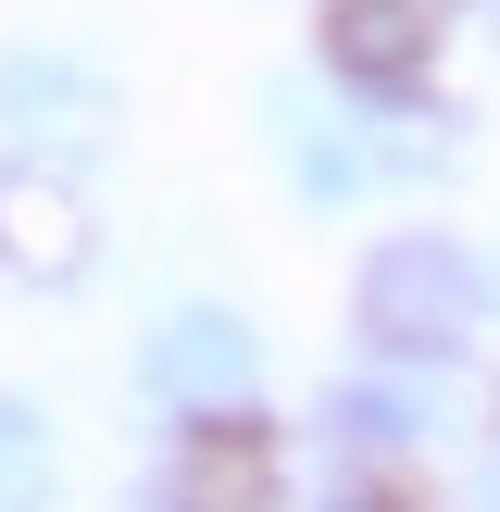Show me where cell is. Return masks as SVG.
I'll return each mask as SVG.
<instances>
[{"label":"cell","mask_w":500,"mask_h":512,"mask_svg":"<svg viewBox=\"0 0 500 512\" xmlns=\"http://www.w3.org/2000/svg\"><path fill=\"white\" fill-rule=\"evenodd\" d=\"M138 512H275V438H263L250 413L175 425L163 463L138 475Z\"/></svg>","instance_id":"8992f818"},{"label":"cell","mask_w":500,"mask_h":512,"mask_svg":"<svg viewBox=\"0 0 500 512\" xmlns=\"http://www.w3.org/2000/svg\"><path fill=\"white\" fill-rule=\"evenodd\" d=\"M388 125V113H375ZM363 113H325L313 88H275V150H288V188L313 200V213H338V200H363V188H388V175H425L438 150L425 138H375Z\"/></svg>","instance_id":"277c9868"},{"label":"cell","mask_w":500,"mask_h":512,"mask_svg":"<svg viewBox=\"0 0 500 512\" xmlns=\"http://www.w3.org/2000/svg\"><path fill=\"white\" fill-rule=\"evenodd\" d=\"M475 512H500V438H488V475H475Z\"/></svg>","instance_id":"8fae6325"},{"label":"cell","mask_w":500,"mask_h":512,"mask_svg":"<svg viewBox=\"0 0 500 512\" xmlns=\"http://www.w3.org/2000/svg\"><path fill=\"white\" fill-rule=\"evenodd\" d=\"M488 313H500V275L475 263L450 225H388V238L350 263V338H363V363L450 375Z\"/></svg>","instance_id":"6da1fadb"},{"label":"cell","mask_w":500,"mask_h":512,"mask_svg":"<svg viewBox=\"0 0 500 512\" xmlns=\"http://www.w3.org/2000/svg\"><path fill=\"white\" fill-rule=\"evenodd\" d=\"M38 488H50V438L25 400H0V512H38Z\"/></svg>","instance_id":"9c48e42d"},{"label":"cell","mask_w":500,"mask_h":512,"mask_svg":"<svg viewBox=\"0 0 500 512\" xmlns=\"http://www.w3.org/2000/svg\"><path fill=\"white\" fill-rule=\"evenodd\" d=\"M250 388H263V338L225 300H188L138 338V400L163 425H225V413H250Z\"/></svg>","instance_id":"7a4b0ae2"},{"label":"cell","mask_w":500,"mask_h":512,"mask_svg":"<svg viewBox=\"0 0 500 512\" xmlns=\"http://www.w3.org/2000/svg\"><path fill=\"white\" fill-rule=\"evenodd\" d=\"M313 512H413V500H400V488H388V475H338V488H325Z\"/></svg>","instance_id":"30bf717a"},{"label":"cell","mask_w":500,"mask_h":512,"mask_svg":"<svg viewBox=\"0 0 500 512\" xmlns=\"http://www.w3.org/2000/svg\"><path fill=\"white\" fill-rule=\"evenodd\" d=\"M0 125H13L25 150H100L113 88H100V63H75V50H13V63H0Z\"/></svg>","instance_id":"52a82bcc"},{"label":"cell","mask_w":500,"mask_h":512,"mask_svg":"<svg viewBox=\"0 0 500 512\" xmlns=\"http://www.w3.org/2000/svg\"><path fill=\"white\" fill-rule=\"evenodd\" d=\"M438 38H450V0H338L325 13V75L363 113H425Z\"/></svg>","instance_id":"3957f363"},{"label":"cell","mask_w":500,"mask_h":512,"mask_svg":"<svg viewBox=\"0 0 500 512\" xmlns=\"http://www.w3.org/2000/svg\"><path fill=\"white\" fill-rule=\"evenodd\" d=\"M0 263H13V275H75V263H88V213H75V188H63V175H0Z\"/></svg>","instance_id":"ba28073f"},{"label":"cell","mask_w":500,"mask_h":512,"mask_svg":"<svg viewBox=\"0 0 500 512\" xmlns=\"http://www.w3.org/2000/svg\"><path fill=\"white\" fill-rule=\"evenodd\" d=\"M438 425H450V400H438V375H413V363H350L338 388H325V450H338V475H400Z\"/></svg>","instance_id":"5b68a950"}]
</instances>
